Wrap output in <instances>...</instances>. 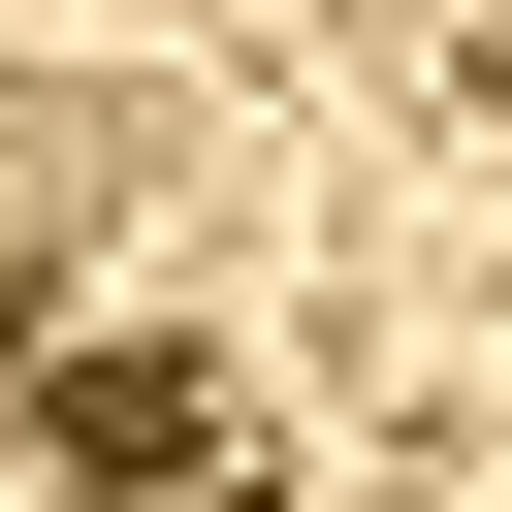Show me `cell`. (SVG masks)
Masks as SVG:
<instances>
[{"label":"cell","instance_id":"6da1fadb","mask_svg":"<svg viewBox=\"0 0 512 512\" xmlns=\"http://www.w3.org/2000/svg\"><path fill=\"white\" fill-rule=\"evenodd\" d=\"M224 448V352H64V480H192Z\"/></svg>","mask_w":512,"mask_h":512},{"label":"cell","instance_id":"7a4b0ae2","mask_svg":"<svg viewBox=\"0 0 512 512\" xmlns=\"http://www.w3.org/2000/svg\"><path fill=\"white\" fill-rule=\"evenodd\" d=\"M0 320H32V256H0Z\"/></svg>","mask_w":512,"mask_h":512}]
</instances>
